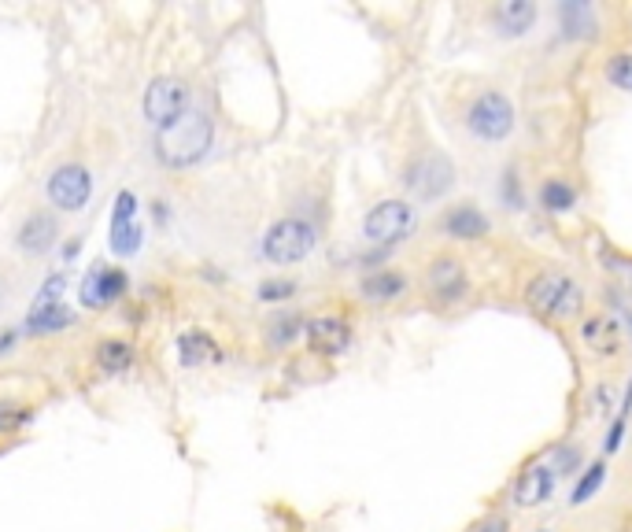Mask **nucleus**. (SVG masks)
Listing matches in <instances>:
<instances>
[{"mask_svg":"<svg viewBox=\"0 0 632 532\" xmlns=\"http://www.w3.org/2000/svg\"><path fill=\"white\" fill-rule=\"evenodd\" d=\"M426 289L437 296L440 303H459L466 292H470V274H466V263L455 259V255H437L429 263L426 274Z\"/></svg>","mask_w":632,"mask_h":532,"instance_id":"9","label":"nucleus"},{"mask_svg":"<svg viewBox=\"0 0 632 532\" xmlns=\"http://www.w3.org/2000/svg\"><path fill=\"white\" fill-rule=\"evenodd\" d=\"M629 333H632V329H629Z\"/></svg>","mask_w":632,"mask_h":532,"instance_id":"35","label":"nucleus"},{"mask_svg":"<svg viewBox=\"0 0 632 532\" xmlns=\"http://www.w3.org/2000/svg\"><path fill=\"white\" fill-rule=\"evenodd\" d=\"M603 481H607V462H603V459L588 462V466L581 470V477H577V484H573V492H570L573 507H584V503H588V499H592L599 488H603Z\"/></svg>","mask_w":632,"mask_h":532,"instance_id":"21","label":"nucleus"},{"mask_svg":"<svg viewBox=\"0 0 632 532\" xmlns=\"http://www.w3.org/2000/svg\"><path fill=\"white\" fill-rule=\"evenodd\" d=\"M122 289H126V274H122L119 266H111V270L97 266V270L82 281V303H86V307H108V303L119 300Z\"/></svg>","mask_w":632,"mask_h":532,"instance_id":"13","label":"nucleus"},{"mask_svg":"<svg viewBox=\"0 0 632 532\" xmlns=\"http://www.w3.org/2000/svg\"><path fill=\"white\" fill-rule=\"evenodd\" d=\"M466 130L474 133L477 141H488V145H496L503 137H511L514 130V104L503 93L496 89H485V93H477L470 100V108H466Z\"/></svg>","mask_w":632,"mask_h":532,"instance_id":"3","label":"nucleus"},{"mask_svg":"<svg viewBox=\"0 0 632 532\" xmlns=\"http://www.w3.org/2000/svg\"><path fill=\"white\" fill-rule=\"evenodd\" d=\"M629 414H632V381H629V388H625V399H621V407H618V414H614V418L629 422Z\"/></svg>","mask_w":632,"mask_h":532,"instance_id":"32","label":"nucleus"},{"mask_svg":"<svg viewBox=\"0 0 632 532\" xmlns=\"http://www.w3.org/2000/svg\"><path fill=\"white\" fill-rule=\"evenodd\" d=\"M359 292H363L366 303H392L407 292V278L396 274V270H374V274H366L363 278Z\"/></svg>","mask_w":632,"mask_h":532,"instance_id":"16","label":"nucleus"},{"mask_svg":"<svg viewBox=\"0 0 632 532\" xmlns=\"http://www.w3.org/2000/svg\"><path fill=\"white\" fill-rule=\"evenodd\" d=\"M536 4L533 0H503L492 12V23L503 37H525L536 23Z\"/></svg>","mask_w":632,"mask_h":532,"instance_id":"14","label":"nucleus"},{"mask_svg":"<svg viewBox=\"0 0 632 532\" xmlns=\"http://www.w3.org/2000/svg\"><path fill=\"white\" fill-rule=\"evenodd\" d=\"M407 189H411L418 200H440V196L448 193L451 185H455V167H451L448 156H440V152H426V156H418L407 167Z\"/></svg>","mask_w":632,"mask_h":532,"instance_id":"7","label":"nucleus"},{"mask_svg":"<svg viewBox=\"0 0 632 532\" xmlns=\"http://www.w3.org/2000/svg\"><path fill=\"white\" fill-rule=\"evenodd\" d=\"M573 466H581V451H577V448H562L559 451V462H551V470L559 473V477H566Z\"/></svg>","mask_w":632,"mask_h":532,"instance_id":"29","label":"nucleus"},{"mask_svg":"<svg viewBox=\"0 0 632 532\" xmlns=\"http://www.w3.org/2000/svg\"><path fill=\"white\" fill-rule=\"evenodd\" d=\"M315 248V226L304 222V218H281L267 230L263 237V255H267L270 263H300L307 259Z\"/></svg>","mask_w":632,"mask_h":532,"instance_id":"4","label":"nucleus"},{"mask_svg":"<svg viewBox=\"0 0 632 532\" xmlns=\"http://www.w3.org/2000/svg\"><path fill=\"white\" fill-rule=\"evenodd\" d=\"M307 344L318 355H341L352 344V329L344 318H315V322H307Z\"/></svg>","mask_w":632,"mask_h":532,"instance_id":"12","label":"nucleus"},{"mask_svg":"<svg viewBox=\"0 0 632 532\" xmlns=\"http://www.w3.org/2000/svg\"><path fill=\"white\" fill-rule=\"evenodd\" d=\"M300 329H304V322H300V318H278V322H274V329H270V340H274V344H289L292 337H296V333H300Z\"/></svg>","mask_w":632,"mask_h":532,"instance_id":"27","label":"nucleus"},{"mask_svg":"<svg viewBox=\"0 0 632 532\" xmlns=\"http://www.w3.org/2000/svg\"><path fill=\"white\" fill-rule=\"evenodd\" d=\"M137 244H141V226H137V222H126V226H111V248H115L119 255L137 252Z\"/></svg>","mask_w":632,"mask_h":532,"instance_id":"25","label":"nucleus"},{"mask_svg":"<svg viewBox=\"0 0 632 532\" xmlns=\"http://www.w3.org/2000/svg\"><path fill=\"white\" fill-rule=\"evenodd\" d=\"M26 326H30V333H60L71 326V311L63 303H37L26 318Z\"/></svg>","mask_w":632,"mask_h":532,"instance_id":"19","label":"nucleus"},{"mask_svg":"<svg viewBox=\"0 0 632 532\" xmlns=\"http://www.w3.org/2000/svg\"><path fill=\"white\" fill-rule=\"evenodd\" d=\"M211 137H215L211 115L189 108L182 119L156 133V156L159 163H167V167H193V163H200V159L207 156Z\"/></svg>","mask_w":632,"mask_h":532,"instance_id":"1","label":"nucleus"},{"mask_svg":"<svg viewBox=\"0 0 632 532\" xmlns=\"http://www.w3.org/2000/svg\"><path fill=\"white\" fill-rule=\"evenodd\" d=\"M26 414L23 411H8V407H0V429H8V425L23 422Z\"/></svg>","mask_w":632,"mask_h":532,"instance_id":"33","label":"nucleus"},{"mask_svg":"<svg viewBox=\"0 0 632 532\" xmlns=\"http://www.w3.org/2000/svg\"><path fill=\"white\" fill-rule=\"evenodd\" d=\"M525 303L529 311L540 315L544 322H566V318H577L584 303L581 285L573 278H566L562 270H540L529 278L525 285Z\"/></svg>","mask_w":632,"mask_h":532,"instance_id":"2","label":"nucleus"},{"mask_svg":"<svg viewBox=\"0 0 632 532\" xmlns=\"http://www.w3.org/2000/svg\"><path fill=\"white\" fill-rule=\"evenodd\" d=\"M134 211H137L134 193H122L119 200H115V226H126V222H134Z\"/></svg>","mask_w":632,"mask_h":532,"instance_id":"28","label":"nucleus"},{"mask_svg":"<svg viewBox=\"0 0 632 532\" xmlns=\"http://www.w3.org/2000/svg\"><path fill=\"white\" fill-rule=\"evenodd\" d=\"M555 484H559V473L551 470V462H533V466H525L522 477L514 481V507L518 510H536L544 507L547 499L555 496Z\"/></svg>","mask_w":632,"mask_h":532,"instance_id":"10","label":"nucleus"},{"mask_svg":"<svg viewBox=\"0 0 632 532\" xmlns=\"http://www.w3.org/2000/svg\"><path fill=\"white\" fill-rule=\"evenodd\" d=\"M440 230L448 233L451 241H481V237H488L492 222L477 204H455L440 218Z\"/></svg>","mask_w":632,"mask_h":532,"instance_id":"11","label":"nucleus"},{"mask_svg":"<svg viewBox=\"0 0 632 532\" xmlns=\"http://www.w3.org/2000/svg\"><path fill=\"white\" fill-rule=\"evenodd\" d=\"M607 82L621 93H632V52H614L607 60Z\"/></svg>","mask_w":632,"mask_h":532,"instance_id":"24","label":"nucleus"},{"mask_svg":"<svg viewBox=\"0 0 632 532\" xmlns=\"http://www.w3.org/2000/svg\"><path fill=\"white\" fill-rule=\"evenodd\" d=\"M97 363L108 370V374H119L126 366L134 363V348L130 344H122V340H104L97 348Z\"/></svg>","mask_w":632,"mask_h":532,"instance_id":"23","label":"nucleus"},{"mask_svg":"<svg viewBox=\"0 0 632 532\" xmlns=\"http://www.w3.org/2000/svg\"><path fill=\"white\" fill-rule=\"evenodd\" d=\"M536 532H547V529H536Z\"/></svg>","mask_w":632,"mask_h":532,"instance_id":"34","label":"nucleus"},{"mask_svg":"<svg viewBox=\"0 0 632 532\" xmlns=\"http://www.w3.org/2000/svg\"><path fill=\"white\" fill-rule=\"evenodd\" d=\"M414 222V207L407 200H381L377 207H370L363 218V237L370 244H400L403 237H411Z\"/></svg>","mask_w":632,"mask_h":532,"instance_id":"5","label":"nucleus"},{"mask_svg":"<svg viewBox=\"0 0 632 532\" xmlns=\"http://www.w3.org/2000/svg\"><path fill=\"white\" fill-rule=\"evenodd\" d=\"M145 119L156 126V130H167L171 122H178L189 111V85L182 78H171V74H163V78H152L145 89Z\"/></svg>","mask_w":632,"mask_h":532,"instance_id":"6","label":"nucleus"},{"mask_svg":"<svg viewBox=\"0 0 632 532\" xmlns=\"http://www.w3.org/2000/svg\"><path fill=\"white\" fill-rule=\"evenodd\" d=\"M559 19H562V30L566 37H596L599 23H596V12H592V4H584V0H566L559 8Z\"/></svg>","mask_w":632,"mask_h":532,"instance_id":"17","label":"nucleus"},{"mask_svg":"<svg viewBox=\"0 0 632 532\" xmlns=\"http://www.w3.org/2000/svg\"><path fill=\"white\" fill-rule=\"evenodd\" d=\"M581 337L584 344L592 351H599V355H614V351H618V326H614L610 318H588L581 326Z\"/></svg>","mask_w":632,"mask_h":532,"instance_id":"20","label":"nucleus"},{"mask_svg":"<svg viewBox=\"0 0 632 532\" xmlns=\"http://www.w3.org/2000/svg\"><path fill=\"white\" fill-rule=\"evenodd\" d=\"M56 237H60V230H56V218H52L49 211H34V215L19 226V248L30 255L49 252L52 244H56Z\"/></svg>","mask_w":632,"mask_h":532,"instance_id":"15","label":"nucleus"},{"mask_svg":"<svg viewBox=\"0 0 632 532\" xmlns=\"http://www.w3.org/2000/svg\"><path fill=\"white\" fill-rule=\"evenodd\" d=\"M540 204L551 211V215H566L573 204H577V189L570 182H562V178H547L540 185Z\"/></svg>","mask_w":632,"mask_h":532,"instance_id":"22","label":"nucleus"},{"mask_svg":"<svg viewBox=\"0 0 632 532\" xmlns=\"http://www.w3.org/2000/svg\"><path fill=\"white\" fill-rule=\"evenodd\" d=\"M178 355H182L185 366H200V363H215V359H222L219 344L207 337V333H196V329L178 337Z\"/></svg>","mask_w":632,"mask_h":532,"instance_id":"18","label":"nucleus"},{"mask_svg":"<svg viewBox=\"0 0 632 532\" xmlns=\"http://www.w3.org/2000/svg\"><path fill=\"white\" fill-rule=\"evenodd\" d=\"M89 193H93V174L78 163H67L49 178V200L60 211H82Z\"/></svg>","mask_w":632,"mask_h":532,"instance_id":"8","label":"nucleus"},{"mask_svg":"<svg viewBox=\"0 0 632 532\" xmlns=\"http://www.w3.org/2000/svg\"><path fill=\"white\" fill-rule=\"evenodd\" d=\"M292 292H296V285H292L289 278H270V281H263L259 285V300H289Z\"/></svg>","mask_w":632,"mask_h":532,"instance_id":"26","label":"nucleus"},{"mask_svg":"<svg viewBox=\"0 0 632 532\" xmlns=\"http://www.w3.org/2000/svg\"><path fill=\"white\" fill-rule=\"evenodd\" d=\"M625 425H629V422L614 418V425L607 429V440H603V451H607V455H614V451L621 448V440H625Z\"/></svg>","mask_w":632,"mask_h":532,"instance_id":"30","label":"nucleus"},{"mask_svg":"<svg viewBox=\"0 0 632 532\" xmlns=\"http://www.w3.org/2000/svg\"><path fill=\"white\" fill-rule=\"evenodd\" d=\"M477 532H511V521L503 518V514H492L488 521H481V529Z\"/></svg>","mask_w":632,"mask_h":532,"instance_id":"31","label":"nucleus"}]
</instances>
